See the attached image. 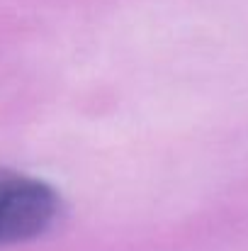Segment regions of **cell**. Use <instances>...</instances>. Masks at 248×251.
Instances as JSON below:
<instances>
[{"label":"cell","mask_w":248,"mask_h":251,"mask_svg":"<svg viewBox=\"0 0 248 251\" xmlns=\"http://www.w3.org/2000/svg\"><path fill=\"white\" fill-rule=\"evenodd\" d=\"M61 212V198L39 178L0 171V244L42 237Z\"/></svg>","instance_id":"6da1fadb"}]
</instances>
